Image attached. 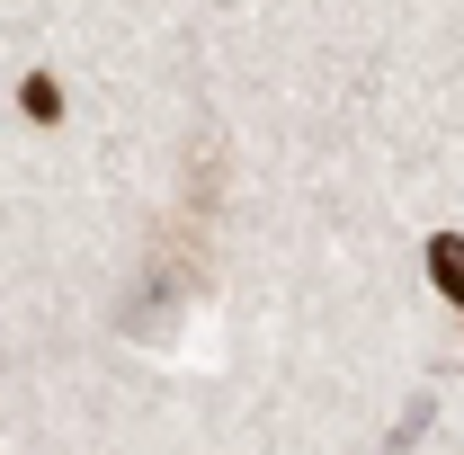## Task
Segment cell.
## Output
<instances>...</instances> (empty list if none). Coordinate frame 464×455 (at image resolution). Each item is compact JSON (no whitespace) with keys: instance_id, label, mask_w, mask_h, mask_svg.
I'll return each instance as SVG.
<instances>
[{"instance_id":"obj_1","label":"cell","mask_w":464,"mask_h":455,"mask_svg":"<svg viewBox=\"0 0 464 455\" xmlns=\"http://www.w3.org/2000/svg\"><path fill=\"white\" fill-rule=\"evenodd\" d=\"M429 286L464 313V232H438V241H429Z\"/></svg>"},{"instance_id":"obj_2","label":"cell","mask_w":464,"mask_h":455,"mask_svg":"<svg viewBox=\"0 0 464 455\" xmlns=\"http://www.w3.org/2000/svg\"><path fill=\"white\" fill-rule=\"evenodd\" d=\"M18 99H27V116H36V125H63V90H54V72H27V81H18Z\"/></svg>"}]
</instances>
